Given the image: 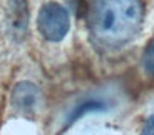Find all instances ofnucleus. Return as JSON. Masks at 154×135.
<instances>
[{
  "label": "nucleus",
  "mask_w": 154,
  "mask_h": 135,
  "mask_svg": "<svg viewBox=\"0 0 154 135\" xmlns=\"http://www.w3.org/2000/svg\"><path fill=\"white\" fill-rule=\"evenodd\" d=\"M144 69L147 73H154V42L149 45V48L144 54Z\"/></svg>",
  "instance_id": "obj_6"
},
{
  "label": "nucleus",
  "mask_w": 154,
  "mask_h": 135,
  "mask_svg": "<svg viewBox=\"0 0 154 135\" xmlns=\"http://www.w3.org/2000/svg\"><path fill=\"white\" fill-rule=\"evenodd\" d=\"M106 108H107V105H106L102 100H85V102H82L79 107L74 108V112H70V117H69V120H67L66 127H67V125H70V124H74L79 117L85 115V113L102 112V110H106Z\"/></svg>",
  "instance_id": "obj_5"
},
{
  "label": "nucleus",
  "mask_w": 154,
  "mask_h": 135,
  "mask_svg": "<svg viewBox=\"0 0 154 135\" xmlns=\"http://www.w3.org/2000/svg\"><path fill=\"white\" fill-rule=\"evenodd\" d=\"M143 17L141 0H92L87 10L91 40L99 48L117 50L136 39Z\"/></svg>",
  "instance_id": "obj_1"
},
{
  "label": "nucleus",
  "mask_w": 154,
  "mask_h": 135,
  "mask_svg": "<svg viewBox=\"0 0 154 135\" xmlns=\"http://www.w3.org/2000/svg\"><path fill=\"white\" fill-rule=\"evenodd\" d=\"M69 13L59 4H54V2L45 4L38 12L37 27L45 40H50V42L62 40L69 32Z\"/></svg>",
  "instance_id": "obj_2"
},
{
  "label": "nucleus",
  "mask_w": 154,
  "mask_h": 135,
  "mask_svg": "<svg viewBox=\"0 0 154 135\" xmlns=\"http://www.w3.org/2000/svg\"><path fill=\"white\" fill-rule=\"evenodd\" d=\"M7 28L14 40L20 42L25 39L29 28V8L25 0L7 2Z\"/></svg>",
  "instance_id": "obj_3"
},
{
  "label": "nucleus",
  "mask_w": 154,
  "mask_h": 135,
  "mask_svg": "<svg viewBox=\"0 0 154 135\" xmlns=\"http://www.w3.org/2000/svg\"><path fill=\"white\" fill-rule=\"evenodd\" d=\"M143 134H144V135H154V115H151L149 119L144 122Z\"/></svg>",
  "instance_id": "obj_7"
},
{
  "label": "nucleus",
  "mask_w": 154,
  "mask_h": 135,
  "mask_svg": "<svg viewBox=\"0 0 154 135\" xmlns=\"http://www.w3.org/2000/svg\"><path fill=\"white\" fill-rule=\"evenodd\" d=\"M40 90L32 82H20L12 92V105L22 113H32L38 107Z\"/></svg>",
  "instance_id": "obj_4"
}]
</instances>
